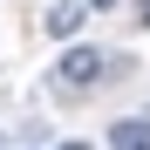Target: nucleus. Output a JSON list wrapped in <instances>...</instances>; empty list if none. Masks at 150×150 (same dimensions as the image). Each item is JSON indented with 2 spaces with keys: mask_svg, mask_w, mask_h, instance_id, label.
Segmentation results:
<instances>
[{
  "mask_svg": "<svg viewBox=\"0 0 150 150\" xmlns=\"http://www.w3.org/2000/svg\"><path fill=\"white\" fill-rule=\"evenodd\" d=\"M55 75H62V89H96L109 75V55H103V48H68Z\"/></svg>",
  "mask_w": 150,
  "mask_h": 150,
  "instance_id": "1",
  "label": "nucleus"
},
{
  "mask_svg": "<svg viewBox=\"0 0 150 150\" xmlns=\"http://www.w3.org/2000/svg\"><path fill=\"white\" fill-rule=\"evenodd\" d=\"M82 21H89V0H55V7H48V34H82Z\"/></svg>",
  "mask_w": 150,
  "mask_h": 150,
  "instance_id": "2",
  "label": "nucleus"
},
{
  "mask_svg": "<svg viewBox=\"0 0 150 150\" xmlns=\"http://www.w3.org/2000/svg\"><path fill=\"white\" fill-rule=\"evenodd\" d=\"M109 143L116 150H150V116H123L116 130H109Z\"/></svg>",
  "mask_w": 150,
  "mask_h": 150,
  "instance_id": "3",
  "label": "nucleus"
},
{
  "mask_svg": "<svg viewBox=\"0 0 150 150\" xmlns=\"http://www.w3.org/2000/svg\"><path fill=\"white\" fill-rule=\"evenodd\" d=\"M137 21H143V28H150V0H137Z\"/></svg>",
  "mask_w": 150,
  "mask_h": 150,
  "instance_id": "4",
  "label": "nucleus"
},
{
  "mask_svg": "<svg viewBox=\"0 0 150 150\" xmlns=\"http://www.w3.org/2000/svg\"><path fill=\"white\" fill-rule=\"evenodd\" d=\"M89 7H116V0H89Z\"/></svg>",
  "mask_w": 150,
  "mask_h": 150,
  "instance_id": "5",
  "label": "nucleus"
},
{
  "mask_svg": "<svg viewBox=\"0 0 150 150\" xmlns=\"http://www.w3.org/2000/svg\"><path fill=\"white\" fill-rule=\"evenodd\" d=\"M62 150H89V143H62Z\"/></svg>",
  "mask_w": 150,
  "mask_h": 150,
  "instance_id": "6",
  "label": "nucleus"
}]
</instances>
